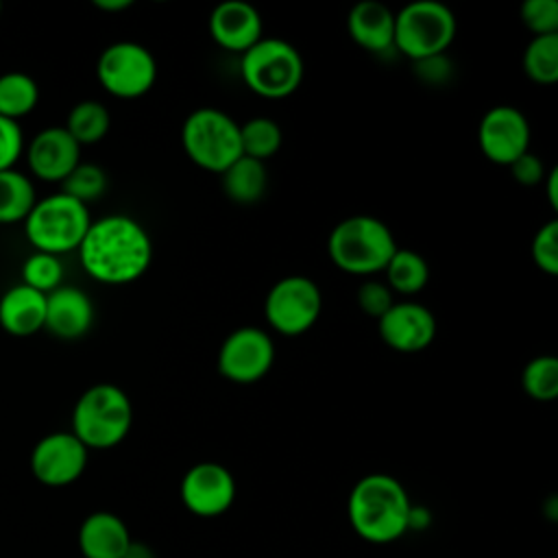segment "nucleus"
Returning <instances> with one entry per match:
<instances>
[{
    "mask_svg": "<svg viewBox=\"0 0 558 558\" xmlns=\"http://www.w3.org/2000/svg\"><path fill=\"white\" fill-rule=\"evenodd\" d=\"M35 201L33 181L24 172L15 168L0 170V225L24 222Z\"/></svg>",
    "mask_w": 558,
    "mask_h": 558,
    "instance_id": "b1692460",
    "label": "nucleus"
},
{
    "mask_svg": "<svg viewBox=\"0 0 558 558\" xmlns=\"http://www.w3.org/2000/svg\"><path fill=\"white\" fill-rule=\"evenodd\" d=\"M131 423L129 395L116 384H94L76 399L70 432L87 449H111L126 438Z\"/></svg>",
    "mask_w": 558,
    "mask_h": 558,
    "instance_id": "20e7f679",
    "label": "nucleus"
},
{
    "mask_svg": "<svg viewBox=\"0 0 558 558\" xmlns=\"http://www.w3.org/2000/svg\"><path fill=\"white\" fill-rule=\"evenodd\" d=\"M179 493L187 512L214 519L233 506L235 480L220 462H198L185 471Z\"/></svg>",
    "mask_w": 558,
    "mask_h": 558,
    "instance_id": "4468645a",
    "label": "nucleus"
},
{
    "mask_svg": "<svg viewBox=\"0 0 558 558\" xmlns=\"http://www.w3.org/2000/svg\"><path fill=\"white\" fill-rule=\"evenodd\" d=\"M458 31L453 11L438 0H414L395 13V50L412 61L445 54Z\"/></svg>",
    "mask_w": 558,
    "mask_h": 558,
    "instance_id": "6e6552de",
    "label": "nucleus"
},
{
    "mask_svg": "<svg viewBox=\"0 0 558 558\" xmlns=\"http://www.w3.org/2000/svg\"><path fill=\"white\" fill-rule=\"evenodd\" d=\"M477 144L488 161L510 166L530 150V122L525 113L512 105L488 109L477 126Z\"/></svg>",
    "mask_w": 558,
    "mask_h": 558,
    "instance_id": "ddd939ff",
    "label": "nucleus"
},
{
    "mask_svg": "<svg viewBox=\"0 0 558 558\" xmlns=\"http://www.w3.org/2000/svg\"><path fill=\"white\" fill-rule=\"evenodd\" d=\"M510 172H512V179L521 185H536L545 179V163L538 155L534 153H523L521 157H517L510 166Z\"/></svg>",
    "mask_w": 558,
    "mask_h": 558,
    "instance_id": "e433bc0d",
    "label": "nucleus"
},
{
    "mask_svg": "<svg viewBox=\"0 0 558 558\" xmlns=\"http://www.w3.org/2000/svg\"><path fill=\"white\" fill-rule=\"evenodd\" d=\"M451 70L453 65L447 54H434L414 61L416 76L427 85H445L451 78Z\"/></svg>",
    "mask_w": 558,
    "mask_h": 558,
    "instance_id": "c9c22d12",
    "label": "nucleus"
},
{
    "mask_svg": "<svg viewBox=\"0 0 558 558\" xmlns=\"http://www.w3.org/2000/svg\"><path fill=\"white\" fill-rule=\"evenodd\" d=\"M26 161L37 179L61 183L81 163V146L63 126H46L28 142Z\"/></svg>",
    "mask_w": 558,
    "mask_h": 558,
    "instance_id": "dca6fc26",
    "label": "nucleus"
},
{
    "mask_svg": "<svg viewBox=\"0 0 558 558\" xmlns=\"http://www.w3.org/2000/svg\"><path fill=\"white\" fill-rule=\"evenodd\" d=\"M89 222L87 205L65 192H54L35 201L24 218V235L35 251L59 257L78 248Z\"/></svg>",
    "mask_w": 558,
    "mask_h": 558,
    "instance_id": "39448f33",
    "label": "nucleus"
},
{
    "mask_svg": "<svg viewBox=\"0 0 558 558\" xmlns=\"http://www.w3.org/2000/svg\"><path fill=\"white\" fill-rule=\"evenodd\" d=\"M111 126L109 109L100 100H81L76 102L65 120V131L76 140L78 146L98 144Z\"/></svg>",
    "mask_w": 558,
    "mask_h": 558,
    "instance_id": "393cba45",
    "label": "nucleus"
},
{
    "mask_svg": "<svg viewBox=\"0 0 558 558\" xmlns=\"http://www.w3.org/2000/svg\"><path fill=\"white\" fill-rule=\"evenodd\" d=\"M39 102V87L35 78L20 70L0 74V116L20 120Z\"/></svg>",
    "mask_w": 558,
    "mask_h": 558,
    "instance_id": "a878e982",
    "label": "nucleus"
},
{
    "mask_svg": "<svg viewBox=\"0 0 558 558\" xmlns=\"http://www.w3.org/2000/svg\"><path fill=\"white\" fill-rule=\"evenodd\" d=\"M87 451L89 449L72 432L46 434L31 451V471L44 486H68L83 475Z\"/></svg>",
    "mask_w": 558,
    "mask_h": 558,
    "instance_id": "f8f14e48",
    "label": "nucleus"
},
{
    "mask_svg": "<svg viewBox=\"0 0 558 558\" xmlns=\"http://www.w3.org/2000/svg\"><path fill=\"white\" fill-rule=\"evenodd\" d=\"M379 338L397 353H418L436 338L434 314L416 301L392 303L390 310L377 318Z\"/></svg>",
    "mask_w": 558,
    "mask_h": 558,
    "instance_id": "2eb2a0df",
    "label": "nucleus"
},
{
    "mask_svg": "<svg viewBox=\"0 0 558 558\" xmlns=\"http://www.w3.org/2000/svg\"><path fill=\"white\" fill-rule=\"evenodd\" d=\"M410 497L403 484L388 473H368L360 477L347 501V514L353 532L373 545L399 541L408 532Z\"/></svg>",
    "mask_w": 558,
    "mask_h": 558,
    "instance_id": "f03ea898",
    "label": "nucleus"
},
{
    "mask_svg": "<svg viewBox=\"0 0 558 558\" xmlns=\"http://www.w3.org/2000/svg\"><path fill=\"white\" fill-rule=\"evenodd\" d=\"M532 259L545 275H558V220H547L532 240Z\"/></svg>",
    "mask_w": 558,
    "mask_h": 558,
    "instance_id": "473e14b6",
    "label": "nucleus"
},
{
    "mask_svg": "<svg viewBox=\"0 0 558 558\" xmlns=\"http://www.w3.org/2000/svg\"><path fill=\"white\" fill-rule=\"evenodd\" d=\"M24 153V133L17 120L0 116V170H11Z\"/></svg>",
    "mask_w": 558,
    "mask_h": 558,
    "instance_id": "f704fd0d",
    "label": "nucleus"
},
{
    "mask_svg": "<svg viewBox=\"0 0 558 558\" xmlns=\"http://www.w3.org/2000/svg\"><path fill=\"white\" fill-rule=\"evenodd\" d=\"M281 142H283L281 126L272 118L257 116L240 124V148L244 157H251L264 163L281 148Z\"/></svg>",
    "mask_w": 558,
    "mask_h": 558,
    "instance_id": "bb28decb",
    "label": "nucleus"
},
{
    "mask_svg": "<svg viewBox=\"0 0 558 558\" xmlns=\"http://www.w3.org/2000/svg\"><path fill=\"white\" fill-rule=\"evenodd\" d=\"M96 76L111 96L133 100L155 85L157 61L153 52L137 41H116L100 52Z\"/></svg>",
    "mask_w": 558,
    "mask_h": 558,
    "instance_id": "1a4fd4ad",
    "label": "nucleus"
},
{
    "mask_svg": "<svg viewBox=\"0 0 558 558\" xmlns=\"http://www.w3.org/2000/svg\"><path fill=\"white\" fill-rule=\"evenodd\" d=\"M122 558H157V556H155L150 545H146L142 541H131Z\"/></svg>",
    "mask_w": 558,
    "mask_h": 558,
    "instance_id": "58836bf2",
    "label": "nucleus"
},
{
    "mask_svg": "<svg viewBox=\"0 0 558 558\" xmlns=\"http://www.w3.org/2000/svg\"><path fill=\"white\" fill-rule=\"evenodd\" d=\"M395 251L397 242L388 225L366 214L340 220L327 240V253L333 266L360 277L384 272Z\"/></svg>",
    "mask_w": 558,
    "mask_h": 558,
    "instance_id": "7ed1b4c3",
    "label": "nucleus"
},
{
    "mask_svg": "<svg viewBox=\"0 0 558 558\" xmlns=\"http://www.w3.org/2000/svg\"><path fill=\"white\" fill-rule=\"evenodd\" d=\"M0 13H2V4H0Z\"/></svg>",
    "mask_w": 558,
    "mask_h": 558,
    "instance_id": "79ce46f5",
    "label": "nucleus"
},
{
    "mask_svg": "<svg viewBox=\"0 0 558 558\" xmlns=\"http://www.w3.org/2000/svg\"><path fill=\"white\" fill-rule=\"evenodd\" d=\"M94 7L107 13H116V11H124L129 7H133V0H94Z\"/></svg>",
    "mask_w": 558,
    "mask_h": 558,
    "instance_id": "a19ab883",
    "label": "nucleus"
},
{
    "mask_svg": "<svg viewBox=\"0 0 558 558\" xmlns=\"http://www.w3.org/2000/svg\"><path fill=\"white\" fill-rule=\"evenodd\" d=\"M523 70L538 85L558 81V33L532 37L523 52Z\"/></svg>",
    "mask_w": 558,
    "mask_h": 558,
    "instance_id": "cd10ccee",
    "label": "nucleus"
},
{
    "mask_svg": "<svg viewBox=\"0 0 558 558\" xmlns=\"http://www.w3.org/2000/svg\"><path fill=\"white\" fill-rule=\"evenodd\" d=\"M392 290L377 279H366L357 288V305L371 318H381L392 305Z\"/></svg>",
    "mask_w": 558,
    "mask_h": 558,
    "instance_id": "72a5a7b5",
    "label": "nucleus"
},
{
    "mask_svg": "<svg viewBox=\"0 0 558 558\" xmlns=\"http://www.w3.org/2000/svg\"><path fill=\"white\" fill-rule=\"evenodd\" d=\"M76 251L83 270L107 286L137 281L153 259L148 231L135 218L124 214H109L92 220Z\"/></svg>",
    "mask_w": 558,
    "mask_h": 558,
    "instance_id": "f257e3e1",
    "label": "nucleus"
},
{
    "mask_svg": "<svg viewBox=\"0 0 558 558\" xmlns=\"http://www.w3.org/2000/svg\"><path fill=\"white\" fill-rule=\"evenodd\" d=\"M209 35L220 48L242 54L264 37V22L253 4L227 0L209 15Z\"/></svg>",
    "mask_w": 558,
    "mask_h": 558,
    "instance_id": "f3484780",
    "label": "nucleus"
},
{
    "mask_svg": "<svg viewBox=\"0 0 558 558\" xmlns=\"http://www.w3.org/2000/svg\"><path fill=\"white\" fill-rule=\"evenodd\" d=\"M519 15H521L523 26L534 37L558 33V2L556 0H525Z\"/></svg>",
    "mask_w": 558,
    "mask_h": 558,
    "instance_id": "2f4dec72",
    "label": "nucleus"
},
{
    "mask_svg": "<svg viewBox=\"0 0 558 558\" xmlns=\"http://www.w3.org/2000/svg\"><path fill=\"white\" fill-rule=\"evenodd\" d=\"M545 177H547V183H545L547 201H549V205L556 209V207H558V168H551Z\"/></svg>",
    "mask_w": 558,
    "mask_h": 558,
    "instance_id": "ea45409f",
    "label": "nucleus"
},
{
    "mask_svg": "<svg viewBox=\"0 0 558 558\" xmlns=\"http://www.w3.org/2000/svg\"><path fill=\"white\" fill-rule=\"evenodd\" d=\"M521 386L534 401H554L558 397V360L554 355L530 360L521 373Z\"/></svg>",
    "mask_w": 558,
    "mask_h": 558,
    "instance_id": "c85d7f7f",
    "label": "nucleus"
},
{
    "mask_svg": "<svg viewBox=\"0 0 558 558\" xmlns=\"http://www.w3.org/2000/svg\"><path fill=\"white\" fill-rule=\"evenodd\" d=\"M222 190L225 194L240 205L257 203L268 185L266 166L251 157H238L222 174Z\"/></svg>",
    "mask_w": 558,
    "mask_h": 558,
    "instance_id": "4be33fe9",
    "label": "nucleus"
},
{
    "mask_svg": "<svg viewBox=\"0 0 558 558\" xmlns=\"http://www.w3.org/2000/svg\"><path fill=\"white\" fill-rule=\"evenodd\" d=\"M94 303L76 286H59L46 294V323L52 336L61 340H76L92 329Z\"/></svg>",
    "mask_w": 558,
    "mask_h": 558,
    "instance_id": "a211bd4d",
    "label": "nucleus"
},
{
    "mask_svg": "<svg viewBox=\"0 0 558 558\" xmlns=\"http://www.w3.org/2000/svg\"><path fill=\"white\" fill-rule=\"evenodd\" d=\"M347 28L351 39L368 52L381 54L395 48V13L377 0L353 4L347 15Z\"/></svg>",
    "mask_w": 558,
    "mask_h": 558,
    "instance_id": "6ab92c4d",
    "label": "nucleus"
},
{
    "mask_svg": "<svg viewBox=\"0 0 558 558\" xmlns=\"http://www.w3.org/2000/svg\"><path fill=\"white\" fill-rule=\"evenodd\" d=\"M386 286L399 294H416L427 286L429 266L423 255L412 248H399L392 253L390 262L384 268Z\"/></svg>",
    "mask_w": 558,
    "mask_h": 558,
    "instance_id": "5701e85b",
    "label": "nucleus"
},
{
    "mask_svg": "<svg viewBox=\"0 0 558 558\" xmlns=\"http://www.w3.org/2000/svg\"><path fill=\"white\" fill-rule=\"evenodd\" d=\"M46 323V294L17 283L0 296V327L9 336L26 338L44 329Z\"/></svg>",
    "mask_w": 558,
    "mask_h": 558,
    "instance_id": "412c9836",
    "label": "nucleus"
},
{
    "mask_svg": "<svg viewBox=\"0 0 558 558\" xmlns=\"http://www.w3.org/2000/svg\"><path fill=\"white\" fill-rule=\"evenodd\" d=\"M323 310L320 288L305 275L279 279L266 294L264 314L268 325L288 338L305 333L318 320Z\"/></svg>",
    "mask_w": 558,
    "mask_h": 558,
    "instance_id": "9d476101",
    "label": "nucleus"
},
{
    "mask_svg": "<svg viewBox=\"0 0 558 558\" xmlns=\"http://www.w3.org/2000/svg\"><path fill=\"white\" fill-rule=\"evenodd\" d=\"M63 279V264L57 255L33 251L22 264V283L48 294L61 286Z\"/></svg>",
    "mask_w": 558,
    "mask_h": 558,
    "instance_id": "c756f323",
    "label": "nucleus"
},
{
    "mask_svg": "<svg viewBox=\"0 0 558 558\" xmlns=\"http://www.w3.org/2000/svg\"><path fill=\"white\" fill-rule=\"evenodd\" d=\"M131 541L126 523L107 510L87 514L78 527L81 558H122Z\"/></svg>",
    "mask_w": 558,
    "mask_h": 558,
    "instance_id": "aec40b11",
    "label": "nucleus"
},
{
    "mask_svg": "<svg viewBox=\"0 0 558 558\" xmlns=\"http://www.w3.org/2000/svg\"><path fill=\"white\" fill-rule=\"evenodd\" d=\"M240 74L246 87L262 98H286L301 87L305 65L301 52L286 39L262 37L242 52Z\"/></svg>",
    "mask_w": 558,
    "mask_h": 558,
    "instance_id": "423d86ee",
    "label": "nucleus"
},
{
    "mask_svg": "<svg viewBox=\"0 0 558 558\" xmlns=\"http://www.w3.org/2000/svg\"><path fill=\"white\" fill-rule=\"evenodd\" d=\"M275 362L272 338L253 325L233 329L220 344L218 373L233 384L259 381Z\"/></svg>",
    "mask_w": 558,
    "mask_h": 558,
    "instance_id": "9b49d317",
    "label": "nucleus"
},
{
    "mask_svg": "<svg viewBox=\"0 0 558 558\" xmlns=\"http://www.w3.org/2000/svg\"><path fill=\"white\" fill-rule=\"evenodd\" d=\"M432 523V512L425 506H410V514H408V532L410 530H427Z\"/></svg>",
    "mask_w": 558,
    "mask_h": 558,
    "instance_id": "4c0bfd02",
    "label": "nucleus"
},
{
    "mask_svg": "<svg viewBox=\"0 0 558 558\" xmlns=\"http://www.w3.org/2000/svg\"><path fill=\"white\" fill-rule=\"evenodd\" d=\"M181 144L192 163L207 172L222 174L238 157L240 124L216 107L194 109L181 126Z\"/></svg>",
    "mask_w": 558,
    "mask_h": 558,
    "instance_id": "0eeeda50",
    "label": "nucleus"
},
{
    "mask_svg": "<svg viewBox=\"0 0 558 558\" xmlns=\"http://www.w3.org/2000/svg\"><path fill=\"white\" fill-rule=\"evenodd\" d=\"M63 190L68 196L81 201L83 205L100 198L107 190V172L96 163H78L63 181Z\"/></svg>",
    "mask_w": 558,
    "mask_h": 558,
    "instance_id": "7c9ffc66",
    "label": "nucleus"
}]
</instances>
